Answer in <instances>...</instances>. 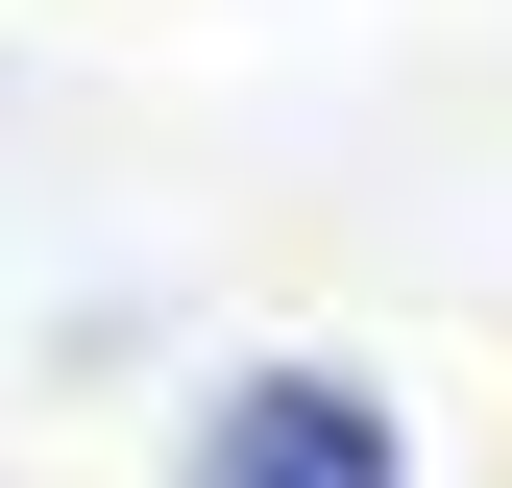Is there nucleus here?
<instances>
[{"mask_svg":"<svg viewBox=\"0 0 512 488\" xmlns=\"http://www.w3.org/2000/svg\"><path fill=\"white\" fill-rule=\"evenodd\" d=\"M171 488H415V415L366 391V366L269 342V366H220V415H196V464H171Z\"/></svg>","mask_w":512,"mask_h":488,"instance_id":"1","label":"nucleus"}]
</instances>
